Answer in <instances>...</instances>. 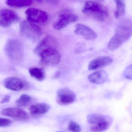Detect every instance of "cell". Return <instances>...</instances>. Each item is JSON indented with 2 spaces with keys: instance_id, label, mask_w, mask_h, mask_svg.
Here are the masks:
<instances>
[{
  "instance_id": "cell-1",
  "label": "cell",
  "mask_w": 132,
  "mask_h": 132,
  "mask_svg": "<svg viewBox=\"0 0 132 132\" xmlns=\"http://www.w3.org/2000/svg\"><path fill=\"white\" fill-rule=\"evenodd\" d=\"M132 36V22L129 19L122 20L116 27L114 35L108 43V48L111 50L118 49Z\"/></svg>"
},
{
  "instance_id": "cell-2",
  "label": "cell",
  "mask_w": 132,
  "mask_h": 132,
  "mask_svg": "<svg viewBox=\"0 0 132 132\" xmlns=\"http://www.w3.org/2000/svg\"><path fill=\"white\" fill-rule=\"evenodd\" d=\"M82 12L85 14L99 21H105L109 15L108 8L103 4L97 2H86Z\"/></svg>"
},
{
  "instance_id": "cell-3",
  "label": "cell",
  "mask_w": 132,
  "mask_h": 132,
  "mask_svg": "<svg viewBox=\"0 0 132 132\" xmlns=\"http://www.w3.org/2000/svg\"><path fill=\"white\" fill-rule=\"evenodd\" d=\"M57 46H51L42 50L38 55L41 63L47 66L58 65L61 61V56L57 49Z\"/></svg>"
},
{
  "instance_id": "cell-4",
  "label": "cell",
  "mask_w": 132,
  "mask_h": 132,
  "mask_svg": "<svg viewBox=\"0 0 132 132\" xmlns=\"http://www.w3.org/2000/svg\"><path fill=\"white\" fill-rule=\"evenodd\" d=\"M20 31L23 36L35 41L38 40L42 34V31L39 26L28 21L21 22Z\"/></svg>"
},
{
  "instance_id": "cell-5",
  "label": "cell",
  "mask_w": 132,
  "mask_h": 132,
  "mask_svg": "<svg viewBox=\"0 0 132 132\" xmlns=\"http://www.w3.org/2000/svg\"><path fill=\"white\" fill-rule=\"evenodd\" d=\"M5 49L8 57L13 61L19 62L23 57V46L17 40H9L6 43Z\"/></svg>"
},
{
  "instance_id": "cell-6",
  "label": "cell",
  "mask_w": 132,
  "mask_h": 132,
  "mask_svg": "<svg viewBox=\"0 0 132 132\" xmlns=\"http://www.w3.org/2000/svg\"><path fill=\"white\" fill-rule=\"evenodd\" d=\"M25 14L28 21L34 23L45 24L48 19V15L46 12L36 8L28 9L26 11Z\"/></svg>"
},
{
  "instance_id": "cell-7",
  "label": "cell",
  "mask_w": 132,
  "mask_h": 132,
  "mask_svg": "<svg viewBox=\"0 0 132 132\" xmlns=\"http://www.w3.org/2000/svg\"><path fill=\"white\" fill-rule=\"evenodd\" d=\"M18 15L14 11L7 9L0 11V26L7 28L19 21Z\"/></svg>"
},
{
  "instance_id": "cell-8",
  "label": "cell",
  "mask_w": 132,
  "mask_h": 132,
  "mask_svg": "<svg viewBox=\"0 0 132 132\" xmlns=\"http://www.w3.org/2000/svg\"><path fill=\"white\" fill-rule=\"evenodd\" d=\"M78 20V17L76 15L71 13H63L59 15V18L54 22L53 28L56 30H60L69 24L75 22Z\"/></svg>"
},
{
  "instance_id": "cell-9",
  "label": "cell",
  "mask_w": 132,
  "mask_h": 132,
  "mask_svg": "<svg viewBox=\"0 0 132 132\" xmlns=\"http://www.w3.org/2000/svg\"><path fill=\"white\" fill-rule=\"evenodd\" d=\"M1 114L18 121H26L29 118L28 115L25 111L19 108L10 107L4 108L1 111Z\"/></svg>"
},
{
  "instance_id": "cell-10",
  "label": "cell",
  "mask_w": 132,
  "mask_h": 132,
  "mask_svg": "<svg viewBox=\"0 0 132 132\" xmlns=\"http://www.w3.org/2000/svg\"><path fill=\"white\" fill-rule=\"evenodd\" d=\"M57 94V102L62 105L72 104L76 99L74 93L71 90L66 88L59 90Z\"/></svg>"
},
{
  "instance_id": "cell-11",
  "label": "cell",
  "mask_w": 132,
  "mask_h": 132,
  "mask_svg": "<svg viewBox=\"0 0 132 132\" xmlns=\"http://www.w3.org/2000/svg\"><path fill=\"white\" fill-rule=\"evenodd\" d=\"M74 32L77 35L81 36L88 40H93L97 37V33L93 29L83 24H77Z\"/></svg>"
},
{
  "instance_id": "cell-12",
  "label": "cell",
  "mask_w": 132,
  "mask_h": 132,
  "mask_svg": "<svg viewBox=\"0 0 132 132\" xmlns=\"http://www.w3.org/2000/svg\"><path fill=\"white\" fill-rule=\"evenodd\" d=\"M113 61L111 57L109 56H102L92 60L88 66L89 70H94L103 68L111 64Z\"/></svg>"
},
{
  "instance_id": "cell-13",
  "label": "cell",
  "mask_w": 132,
  "mask_h": 132,
  "mask_svg": "<svg viewBox=\"0 0 132 132\" xmlns=\"http://www.w3.org/2000/svg\"><path fill=\"white\" fill-rule=\"evenodd\" d=\"M4 86L7 89L15 91H18L24 87L23 82L19 78L16 77H7L4 81Z\"/></svg>"
},
{
  "instance_id": "cell-14",
  "label": "cell",
  "mask_w": 132,
  "mask_h": 132,
  "mask_svg": "<svg viewBox=\"0 0 132 132\" xmlns=\"http://www.w3.org/2000/svg\"><path fill=\"white\" fill-rule=\"evenodd\" d=\"M50 108V106L44 103H38L32 105L29 108L31 115L33 116H38L47 113Z\"/></svg>"
},
{
  "instance_id": "cell-15",
  "label": "cell",
  "mask_w": 132,
  "mask_h": 132,
  "mask_svg": "<svg viewBox=\"0 0 132 132\" xmlns=\"http://www.w3.org/2000/svg\"><path fill=\"white\" fill-rule=\"evenodd\" d=\"M88 80L93 83H104L108 81V76L104 71H96L90 74L88 77Z\"/></svg>"
},
{
  "instance_id": "cell-16",
  "label": "cell",
  "mask_w": 132,
  "mask_h": 132,
  "mask_svg": "<svg viewBox=\"0 0 132 132\" xmlns=\"http://www.w3.org/2000/svg\"><path fill=\"white\" fill-rule=\"evenodd\" d=\"M112 119L110 118L108 120L94 125L90 128V131L93 132H103L108 130L111 125Z\"/></svg>"
},
{
  "instance_id": "cell-17",
  "label": "cell",
  "mask_w": 132,
  "mask_h": 132,
  "mask_svg": "<svg viewBox=\"0 0 132 132\" xmlns=\"http://www.w3.org/2000/svg\"><path fill=\"white\" fill-rule=\"evenodd\" d=\"M111 117L100 114H90L87 117L88 122L92 125H95L108 120Z\"/></svg>"
},
{
  "instance_id": "cell-18",
  "label": "cell",
  "mask_w": 132,
  "mask_h": 132,
  "mask_svg": "<svg viewBox=\"0 0 132 132\" xmlns=\"http://www.w3.org/2000/svg\"><path fill=\"white\" fill-rule=\"evenodd\" d=\"M32 1L31 0H7L5 1L6 4L13 7H24L31 5Z\"/></svg>"
},
{
  "instance_id": "cell-19",
  "label": "cell",
  "mask_w": 132,
  "mask_h": 132,
  "mask_svg": "<svg viewBox=\"0 0 132 132\" xmlns=\"http://www.w3.org/2000/svg\"><path fill=\"white\" fill-rule=\"evenodd\" d=\"M116 5L115 16L116 19L120 18L125 15L126 12V4L124 1L116 0L114 1Z\"/></svg>"
},
{
  "instance_id": "cell-20",
  "label": "cell",
  "mask_w": 132,
  "mask_h": 132,
  "mask_svg": "<svg viewBox=\"0 0 132 132\" xmlns=\"http://www.w3.org/2000/svg\"><path fill=\"white\" fill-rule=\"evenodd\" d=\"M29 72L32 77L39 81H42L45 77V73L44 70L38 67L31 68L29 70Z\"/></svg>"
},
{
  "instance_id": "cell-21",
  "label": "cell",
  "mask_w": 132,
  "mask_h": 132,
  "mask_svg": "<svg viewBox=\"0 0 132 132\" xmlns=\"http://www.w3.org/2000/svg\"><path fill=\"white\" fill-rule=\"evenodd\" d=\"M31 100V98L27 94H22L16 101V104L19 107H25L29 104Z\"/></svg>"
},
{
  "instance_id": "cell-22",
  "label": "cell",
  "mask_w": 132,
  "mask_h": 132,
  "mask_svg": "<svg viewBox=\"0 0 132 132\" xmlns=\"http://www.w3.org/2000/svg\"><path fill=\"white\" fill-rule=\"evenodd\" d=\"M68 130L71 132H81V128L79 125L73 121H70L68 126Z\"/></svg>"
},
{
  "instance_id": "cell-23",
  "label": "cell",
  "mask_w": 132,
  "mask_h": 132,
  "mask_svg": "<svg viewBox=\"0 0 132 132\" xmlns=\"http://www.w3.org/2000/svg\"><path fill=\"white\" fill-rule=\"evenodd\" d=\"M123 75L126 79L132 80V64L125 68L123 72Z\"/></svg>"
},
{
  "instance_id": "cell-24",
  "label": "cell",
  "mask_w": 132,
  "mask_h": 132,
  "mask_svg": "<svg viewBox=\"0 0 132 132\" xmlns=\"http://www.w3.org/2000/svg\"><path fill=\"white\" fill-rule=\"evenodd\" d=\"M11 122V121L9 119L0 118V127H7L10 125Z\"/></svg>"
},
{
  "instance_id": "cell-25",
  "label": "cell",
  "mask_w": 132,
  "mask_h": 132,
  "mask_svg": "<svg viewBox=\"0 0 132 132\" xmlns=\"http://www.w3.org/2000/svg\"><path fill=\"white\" fill-rule=\"evenodd\" d=\"M10 99V96L9 95H6L1 100L0 103L1 104H4V103H7V102L9 101Z\"/></svg>"
},
{
  "instance_id": "cell-26",
  "label": "cell",
  "mask_w": 132,
  "mask_h": 132,
  "mask_svg": "<svg viewBox=\"0 0 132 132\" xmlns=\"http://www.w3.org/2000/svg\"><path fill=\"white\" fill-rule=\"evenodd\" d=\"M57 132H65L62 131H58Z\"/></svg>"
}]
</instances>
